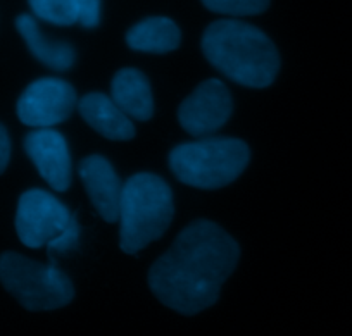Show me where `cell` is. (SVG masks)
Returning <instances> with one entry per match:
<instances>
[{
	"label": "cell",
	"mask_w": 352,
	"mask_h": 336,
	"mask_svg": "<svg viewBox=\"0 0 352 336\" xmlns=\"http://www.w3.org/2000/svg\"><path fill=\"white\" fill-rule=\"evenodd\" d=\"M239 259V245L225 229L209 221H197L155 260L148 271V287L171 311L195 315L218 302Z\"/></svg>",
	"instance_id": "cell-1"
},
{
	"label": "cell",
	"mask_w": 352,
	"mask_h": 336,
	"mask_svg": "<svg viewBox=\"0 0 352 336\" xmlns=\"http://www.w3.org/2000/svg\"><path fill=\"white\" fill-rule=\"evenodd\" d=\"M202 50L219 73L242 87H270L280 69L272 40L256 26L236 19L212 23L202 36Z\"/></svg>",
	"instance_id": "cell-2"
},
{
	"label": "cell",
	"mask_w": 352,
	"mask_h": 336,
	"mask_svg": "<svg viewBox=\"0 0 352 336\" xmlns=\"http://www.w3.org/2000/svg\"><path fill=\"white\" fill-rule=\"evenodd\" d=\"M175 214L171 188L151 172L131 176L123 186L120 202V247L133 256L161 238Z\"/></svg>",
	"instance_id": "cell-3"
},
{
	"label": "cell",
	"mask_w": 352,
	"mask_h": 336,
	"mask_svg": "<svg viewBox=\"0 0 352 336\" xmlns=\"http://www.w3.org/2000/svg\"><path fill=\"white\" fill-rule=\"evenodd\" d=\"M249 159V147L242 140L206 137L173 148L169 166L173 175L185 185L216 190L235 181Z\"/></svg>",
	"instance_id": "cell-4"
},
{
	"label": "cell",
	"mask_w": 352,
	"mask_h": 336,
	"mask_svg": "<svg viewBox=\"0 0 352 336\" xmlns=\"http://www.w3.org/2000/svg\"><path fill=\"white\" fill-rule=\"evenodd\" d=\"M0 283L26 311L42 312L66 307L74 298L67 274L54 264H40L16 252L0 256Z\"/></svg>",
	"instance_id": "cell-5"
},
{
	"label": "cell",
	"mask_w": 352,
	"mask_h": 336,
	"mask_svg": "<svg viewBox=\"0 0 352 336\" xmlns=\"http://www.w3.org/2000/svg\"><path fill=\"white\" fill-rule=\"evenodd\" d=\"M71 216L66 205L43 190L23 193L16 212V232L23 245L40 249L63 233Z\"/></svg>",
	"instance_id": "cell-6"
},
{
	"label": "cell",
	"mask_w": 352,
	"mask_h": 336,
	"mask_svg": "<svg viewBox=\"0 0 352 336\" xmlns=\"http://www.w3.org/2000/svg\"><path fill=\"white\" fill-rule=\"evenodd\" d=\"M78 105L76 91L57 78H43L30 85L18 100V117L23 124L40 130L60 124Z\"/></svg>",
	"instance_id": "cell-7"
},
{
	"label": "cell",
	"mask_w": 352,
	"mask_h": 336,
	"mask_svg": "<svg viewBox=\"0 0 352 336\" xmlns=\"http://www.w3.org/2000/svg\"><path fill=\"white\" fill-rule=\"evenodd\" d=\"M232 95L218 80L199 85L190 97L184 100L178 111L182 128L192 137L206 138L219 130L232 116Z\"/></svg>",
	"instance_id": "cell-8"
},
{
	"label": "cell",
	"mask_w": 352,
	"mask_h": 336,
	"mask_svg": "<svg viewBox=\"0 0 352 336\" xmlns=\"http://www.w3.org/2000/svg\"><path fill=\"white\" fill-rule=\"evenodd\" d=\"M25 150L36 171L56 192L71 185V157L66 140L52 128H40L25 138Z\"/></svg>",
	"instance_id": "cell-9"
},
{
	"label": "cell",
	"mask_w": 352,
	"mask_h": 336,
	"mask_svg": "<svg viewBox=\"0 0 352 336\" xmlns=\"http://www.w3.org/2000/svg\"><path fill=\"white\" fill-rule=\"evenodd\" d=\"M80 178L88 199L107 223H118L124 183L120 181L111 162L102 155H90L80 164Z\"/></svg>",
	"instance_id": "cell-10"
},
{
	"label": "cell",
	"mask_w": 352,
	"mask_h": 336,
	"mask_svg": "<svg viewBox=\"0 0 352 336\" xmlns=\"http://www.w3.org/2000/svg\"><path fill=\"white\" fill-rule=\"evenodd\" d=\"M78 111L90 128L107 140L126 142L135 137V126L120 105L104 93H88L78 102Z\"/></svg>",
	"instance_id": "cell-11"
},
{
	"label": "cell",
	"mask_w": 352,
	"mask_h": 336,
	"mask_svg": "<svg viewBox=\"0 0 352 336\" xmlns=\"http://www.w3.org/2000/svg\"><path fill=\"white\" fill-rule=\"evenodd\" d=\"M111 98L131 120L147 121L154 114L151 85L138 69L128 67L118 71L111 83Z\"/></svg>",
	"instance_id": "cell-12"
},
{
	"label": "cell",
	"mask_w": 352,
	"mask_h": 336,
	"mask_svg": "<svg viewBox=\"0 0 352 336\" xmlns=\"http://www.w3.org/2000/svg\"><path fill=\"white\" fill-rule=\"evenodd\" d=\"M180 28L169 18H147L128 32L126 43L138 52L166 54L180 45Z\"/></svg>",
	"instance_id": "cell-13"
},
{
	"label": "cell",
	"mask_w": 352,
	"mask_h": 336,
	"mask_svg": "<svg viewBox=\"0 0 352 336\" xmlns=\"http://www.w3.org/2000/svg\"><path fill=\"white\" fill-rule=\"evenodd\" d=\"M19 33L25 38L30 52L45 64L47 67L56 71H66L74 63V49L64 42H50L42 35L38 25L32 16H19L16 21Z\"/></svg>",
	"instance_id": "cell-14"
},
{
	"label": "cell",
	"mask_w": 352,
	"mask_h": 336,
	"mask_svg": "<svg viewBox=\"0 0 352 336\" xmlns=\"http://www.w3.org/2000/svg\"><path fill=\"white\" fill-rule=\"evenodd\" d=\"M30 8L43 21L57 26H71L78 23L74 0H30Z\"/></svg>",
	"instance_id": "cell-15"
},
{
	"label": "cell",
	"mask_w": 352,
	"mask_h": 336,
	"mask_svg": "<svg viewBox=\"0 0 352 336\" xmlns=\"http://www.w3.org/2000/svg\"><path fill=\"white\" fill-rule=\"evenodd\" d=\"M212 12L225 16H254L268 9L270 0H202Z\"/></svg>",
	"instance_id": "cell-16"
},
{
	"label": "cell",
	"mask_w": 352,
	"mask_h": 336,
	"mask_svg": "<svg viewBox=\"0 0 352 336\" xmlns=\"http://www.w3.org/2000/svg\"><path fill=\"white\" fill-rule=\"evenodd\" d=\"M78 245H80V224H78L76 216L73 214L67 226L63 229V233L47 245L50 260H54L57 254H66L71 252V250H76Z\"/></svg>",
	"instance_id": "cell-17"
},
{
	"label": "cell",
	"mask_w": 352,
	"mask_h": 336,
	"mask_svg": "<svg viewBox=\"0 0 352 336\" xmlns=\"http://www.w3.org/2000/svg\"><path fill=\"white\" fill-rule=\"evenodd\" d=\"M78 23L85 28H96L100 21V0H74Z\"/></svg>",
	"instance_id": "cell-18"
},
{
	"label": "cell",
	"mask_w": 352,
	"mask_h": 336,
	"mask_svg": "<svg viewBox=\"0 0 352 336\" xmlns=\"http://www.w3.org/2000/svg\"><path fill=\"white\" fill-rule=\"evenodd\" d=\"M9 159H11V140L8 130L0 124V175L8 168Z\"/></svg>",
	"instance_id": "cell-19"
}]
</instances>
